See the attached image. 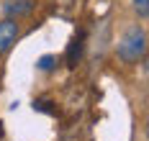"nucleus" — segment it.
I'll use <instances>...</instances> for the list:
<instances>
[{
	"label": "nucleus",
	"instance_id": "obj_3",
	"mask_svg": "<svg viewBox=\"0 0 149 141\" xmlns=\"http://www.w3.org/2000/svg\"><path fill=\"white\" fill-rule=\"evenodd\" d=\"M31 10H33V0H5L3 3V13L10 21H18V18L29 16Z\"/></svg>",
	"mask_w": 149,
	"mask_h": 141
},
{
	"label": "nucleus",
	"instance_id": "obj_1",
	"mask_svg": "<svg viewBox=\"0 0 149 141\" xmlns=\"http://www.w3.org/2000/svg\"><path fill=\"white\" fill-rule=\"evenodd\" d=\"M144 54H147V33H144V28L134 26L123 33V39L118 44V57L131 64V62H139Z\"/></svg>",
	"mask_w": 149,
	"mask_h": 141
},
{
	"label": "nucleus",
	"instance_id": "obj_6",
	"mask_svg": "<svg viewBox=\"0 0 149 141\" xmlns=\"http://www.w3.org/2000/svg\"><path fill=\"white\" fill-rule=\"evenodd\" d=\"M74 57H80V41H72V44H70V51H67V62L74 64Z\"/></svg>",
	"mask_w": 149,
	"mask_h": 141
},
{
	"label": "nucleus",
	"instance_id": "obj_2",
	"mask_svg": "<svg viewBox=\"0 0 149 141\" xmlns=\"http://www.w3.org/2000/svg\"><path fill=\"white\" fill-rule=\"evenodd\" d=\"M15 39H18V23L10 21V18L0 21V54L10 51L13 44H15Z\"/></svg>",
	"mask_w": 149,
	"mask_h": 141
},
{
	"label": "nucleus",
	"instance_id": "obj_4",
	"mask_svg": "<svg viewBox=\"0 0 149 141\" xmlns=\"http://www.w3.org/2000/svg\"><path fill=\"white\" fill-rule=\"evenodd\" d=\"M134 10L139 18H147L149 16V0H134Z\"/></svg>",
	"mask_w": 149,
	"mask_h": 141
},
{
	"label": "nucleus",
	"instance_id": "obj_5",
	"mask_svg": "<svg viewBox=\"0 0 149 141\" xmlns=\"http://www.w3.org/2000/svg\"><path fill=\"white\" fill-rule=\"evenodd\" d=\"M54 62H57V59H54V57H52V54H46V57H41V59H39V62H36V67H39V69H41V72H49V69H52V67H54Z\"/></svg>",
	"mask_w": 149,
	"mask_h": 141
}]
</instances>
